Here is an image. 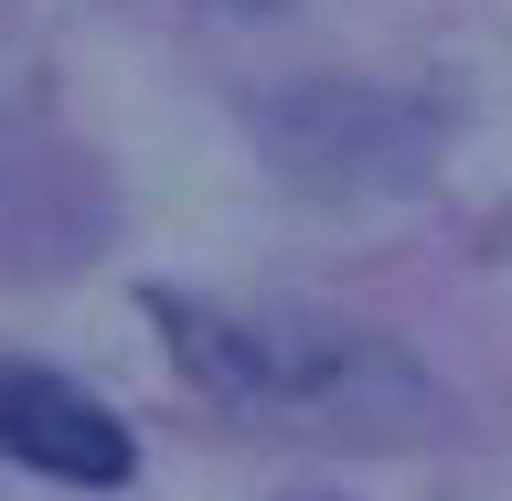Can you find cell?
Masks as SVG:
<instances>
[{
  "mask_svg": "<svg viewBox=\"0 0 512 501\" xmlns=\"http://www.w3.org/2000/svg\"><path fill=\"white\" fill-rule=\"evenodd\" d=\"M171 352H182L192 384H214L224 406L278 416V427H320V438H384L427 416V374H416L395 342L374 331H342V320H224L192 310V299H150Z\"/></svg>",
  "mask_w": 512,
  "mask_h": 501,
  "instance_id": "obj_1",
  "label": "cell"
},
{
  "mask_svg": "<svg viewBox=\"0 0 512 501\" xmlns=\"http://www.w3.org/2000/svg\"><path fill=\"white\" fill-rule=\"evenodd\" d=\"M0 459H22L43 480H75V491H118L139 470L128 427L54 374H0Z\"/></svg>",
  "mask_w": 512,
  "mask_h": 501,
  "instance_id": "obj_2",
  "label": "cell"
},
{
  "mask_svg": "<svg viewBox=\"0 0 512 501\" xmlns=\"http://www.w3.org/2000/svg\"><path fill=\"white\" fill-rule=\"evenodd\" d=\"M214 11H278V0H214Z\"/></svg>",
  "mask_w": 512,
  "mask_h": 501,
  "instance_id": "obj_3",
  "label": "cell"
}]
</instances>
